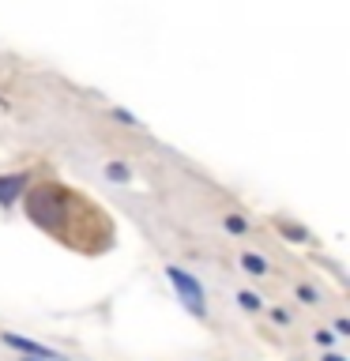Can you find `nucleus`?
I'll use <instances>...</instances> for the list:
<instances>
[{"instance_id": "f257e3e1", "label": "nucleus", "mask_w": 350, "mask_h": 361, "mask_svg": "<svg viewBox=\"0 0 350 361\" xmlns=\"http://www.w3.org/2000/svg\"><path fill=\"white\" fill-rule=\"evenodd\" d=\"M166 279L174 282V290L181 293V301H185V309L188 312H196V316H203L207 312V305H203V290H200V282L188 275V271H181V267H169L166 271Z\"/></svg>"}, {"instance_id": "f03ea898", "label": "nucleus", "mask_w": 350, "mask_h": 361, "mask_svg": "<svg viewBox=\"0 0 350 361\" xmlns=\"http://www.w3.org/2000/svg\"><path fill=\"white\" fill-rule=\"evenodd\" d=\"M0 338H4L11 350L27 354V357H53V350H49V346H38V343H30V338H23V335H16V331H4Z\"/></svg>"}, {"instance_id": "7ed1b4c3", "label": "nucleus", "mask_w": 350, "mask_h": 361, "mask_svg": "<svg viewBox=\"0 0 350 361\" xmlns=\"http://www.w3.org/2000/svg\"><path fill=\"white\" fill-rule=\"evenodd\" d=\"M19 185H23V177H0V203H11Z\"/></svg>"}, {"instance_id": "20e7f679", "label": "nucleus", "mask_w": 350, "mask_h": 361, "mask_svg": "<svg viewBox=\"0 0 350 361\" xmlns=\"http://www.w3.org/2000/svg\"><path fill=\"white\" fill-rule=\"evenodd\" d=\"M241 267L248 271V275H264V271H267V264H264L256 252H245V256H241Z\"/></svg>"}, {"instance_id": "39448f33", "label": "nucleus", "mask_w": 350, "mask_h": 361, "mask_svg": "<svg viewBox=\"0 0 350 361\" xmlns=\"http://www.w3.org/2000/svg\"><path fill=\"white\" fill-rule=\"evenodd\" d=\"M237 301H241L245 309H260V298H256V293H248V290H245V293H241V298H237Z\"/></svg>"}, {"instance_id": "423d86ee", "label": "nucleus", "mask_w": 350, "mask_h": 361, "mask_svg": "<svg viewBox=\"0 0 350 361\" xmlns=\"http://www.w3.org/2000/svg\"><path fill=\"white\" fill-rule=\"evenodd\" d=\"M109 177H117V180H128V173H124V166H109Z\"/></svg>"}, {"instance_id": "0eeeda50", "label": "nucleus", "mask_w": 350, "mask_h": 361, "mask_svg": "<svg viewBox=\"0 0 350 361\" xmlns=\"http://www.w3.org/2000/svg\"><path fill=\"white\" fill-rule=\"evenodd\" d=\"M298 293H301V301H309V305H313V301H316V293H313V290H309V286H301V290H298Z\"/></svg>"}, {"instance_id": "6e6552de", "label": "nucleus", "mask_w": 350, "mask_h": 361, "mask_svg": "<svg viewBox=\"0 0 350 361\" xmlns=\"http://www.w3.org/2000/svg\"><path fill=\"white\" fill-rule=\"evenodd\" d=\"M27 361H68V357H56L53 354V357H27Z\"/></svg>"}, {"instance_id": "1a4fd4ad", "label": "nucleus", "mask_w": 350, "mask_h": 361, "mask_svg": "<svg viewBox=\"0 0 350 361\" xmlns=\"http://www.w3.org/2000/svg\"><path fill=\"white\" fill-rule=\"evenodd\" d=\"M324 361H343V357H339V354H327V357H324Z\"/></svg>"}]
</instances>
